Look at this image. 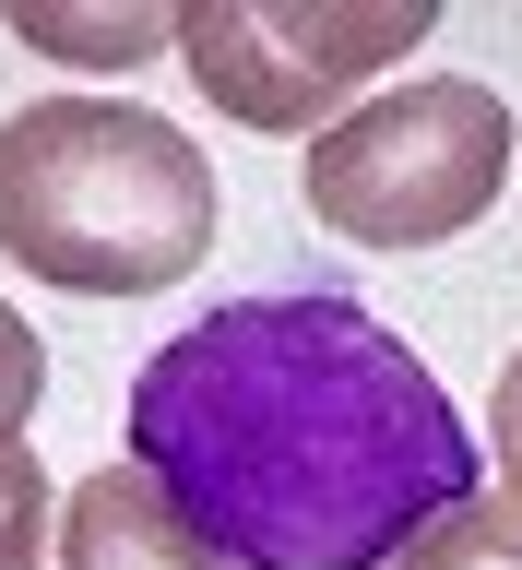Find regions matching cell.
<instances>
[{"instance_id":"ba28073f","label":"cell","mask_w":522,"mask_h":570,"mask_svg":"<svg viewBox=\"0 0 522 570\" xmlns=\"http://www.w3.org/2000/svg\"><path fill=\"white\" fill-rule=\"evenodd\" d=\"M48 534H60L48 463H36L24 440H0V570H36V559H48Z\"/></svg>"},{"instance_id":"9c48e42d","label":"cell","mask_w":522,"mask_h":570,"mask_svg":"<svg viewBox=\"0 0 522 570\" xmlns=\"http://www.w3.org/2000/svg\"><path fill=\"white\" fill-rule=\"evenodd\" d=\"M48 404V345L24 309H0V440H24V416Z\"/></svg>"},{"instance_id":"3957f363","label":"cell","mask_w":522,"mask_h":570,"mask_svg":"<svg viewBox=\"0 0 522 570\" xmlns=\"http://www.w3.org/2000/svg\"><path fill=\"white\" fill-rule=\"evenodd\" d=\"M511 190V107L475 71H416L309 142V214L356 249H440Z\"/></svg>"},{"instance_id":"52a82bcc","label":"cell","mask_w":522,"mask_h":570,"mask_svg":"<svg viewBox=\"0 0 522 570\" xmlns=\"http://www.w3.org/2000/svg\"><path fill=\"white\" fill-rule=\"evenodd\" d=\"M392 570H522V499L511 488H475L463 511H440Z\"/></svg>"},{"instance_id":"6da1fadb","label":"cell","mask_w":522,"mask_h":570,"mask_svg":"<svg viewBox=\"0 0 522 570\" xmlns=\"http://www.w3.org/2000/svg\"><path fill=\"white\" fill-rule=\"evenodd\" d=\"M131 463L238 570H392L487 488L475 428L381 309L238 297L131 368Z\"/></svg>"},{"instance_id":"30bf717a","label":"cell","mask_w":522,"mask_h":570,"mask_svg":"<svg viewBox=\"0 0 522 570\" xmlns=\"http://www.w3.org/2000/svg\"><path fill=\"white\" fill-rule=\"evenodd\" d=\"M499 463H511V499H522V345L499 368Z\"/></svg>"},{"instance_id":"7a4b0ae2","label":"cell","mask_w":522,"mask_h":570,"mask_svg":"<svg viewBox=\"0 0 522 570\" xmlns=\"http://www.w3.org/2000/svg\"><path fill=\"white\" fill-rule=\"evenodd\" d=\"M0 249L60 297H155L214 249L203 142L119 96H48L0 119Z\"/></svg>"},{"instance_id":"8992f818","label":"cell","mask_w":522,"mask_h":570,"mask_svg":"<svg viewBox=\"0 0 522 570\" xmlns=\"http://www.w3.org/2000/svg\"><path fill=\"white\" fill-rule=\"evenodd\" d=\"M12 36L36 60H83V71H119V60H155L178 36V12H131V0H0Z\"/></svg>"},{"instance_id":"5b68a950","label":"cell","mask_w":522,"mask_h":570,"mask_svg":"<svg viewBox=\"0 0 522 570\" xmlns=\"http://www.w3.org/2000/svg\"><path fill=\"white\" fill-rule=\"evenodd\" d=\"M60 570H238V559H214L142 463H96L60 499Z\"/></svg>"},{"instance_id":"277c9868","label":"cell","mask_w":522,"mask_h":570,"mask_svg":"<svg viewBox=\"0 0 522 570\" xmlns=\"http://www.w3.org/2000/svg\"><path fill=\"white\" fill-rule=\"evenodd\" d=\"M427 0H190L178 12V60L203 83V107H226L238 131H333V107L368 71L427 48Z\"/></svg>"}]
</instances>
